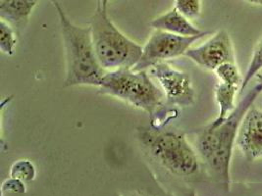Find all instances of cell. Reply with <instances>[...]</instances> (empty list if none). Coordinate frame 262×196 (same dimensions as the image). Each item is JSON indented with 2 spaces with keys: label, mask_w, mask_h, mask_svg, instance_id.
Returning <instances> with one entry per match:
<instances>
[{
  "label": "cell",
  "mask_w": 262,
  "mask_h": 196,
  "mask_svg": "<svg viewBox=\"0 0 262 196\" xmlns=\"http://www.w3.org/2000/svg\"><path fill=\"white\" fill-rule=\"evenodd\" d=\"M261 92L262 85L258 83L249 90L223 122L218 126L209 124L198 135L196 146L200 156L226 191L230 190L231 160L239 125Z\"/></svg>",
  "instance_id": "cell-1"
},
{
  "label": "cell",
  "mask_w": 262,
  "mask_h": 196,
  "mask_svg": "<svg viewBox=\"0 0 262 196\" xmlns=\"http://www.w3.org/2000/svg\"><path fill=\"white\" fill-rule=\"evenodd\" d=\"M59 16L64 41L66 75L65 86H100L106 74L97 59L93 42L91 27H80L72 23L58 0H51Z\"/></svg>",
  "instance_id": "cell-2"
},
{
  "label": "cell",
  "mask_w": 262,
  "mask_h": 196,
  "mask_svg": "<svg viewBox=\"0 0 262 196\" xmlns=\"http://www.w3.org/2000/svg\"><path fill=\"white\" fill-rule=\"evenodd\" d=\"M138 139L143 150L174 176L187 178L200 170L198 154L184 134L142 127L138 130Z\"/></svg>",
  "instance_id": "cell-3"
},
{
  "label": "cell",
  "mask_w": 262,
  "mask_h": 196,
  "mask_svg": "<svg viewBox=\"0 0 262 196\" xmlns=\"http://www.w3.org/2000/svg\"><path fill=\"white\" fill-rule=\"evenodd\" d=\"M90 27L97 59L104 70L128 69L137 65L143 54V46L120 32L99 0Z\"/></svg>",
  "instance_id": "cell-4"
},
{
  "label": "cell",
  "mask_w": 262,
  "mask_h": 196,
  "mask_svg": "<svg viewBox=\"0 0 262 196\" xmlns=\"http://www.w3.org/2000/svg\"><path fill=\"white\" fill-rule=\"evenodd\" d=\"M103 95L118 98L133 107L147 113L154 120L163 106L164 94L155 86L147 72L132 68L107 71L98 86Z\"/></svg>",
  "instance_id": "cell-5"
},
{
  "label": "cell",
  "mask_w": 262,
  "mask_h": 196,
  "mask_svg": "<svg viewBox=\"0 0 262 196\" xmlns=\"http://www.w3.org/2000/svg\"><path fill=\"white\" fill-rule=\"evenodd\" d=\"M207 34L208 33L205 32L199 36L185 37L165 31L155 30L143 46V54L140 60L132 69L136 71H146L157 63L185 55L187 50L191 48L195 41Z\"/></svg>",
  "instance_id": "cell-6"
},
{
  "label": "cell",
  "mask_w": 262,
  "mask_h": 196,
  "mask_svg": "<svg viewBox=\"0 0 262 196\" xmlns=\"http://www.w3.org/2000/svg\"><path fill=\"white\" fill-rule=\"evenodd\" d=\"M150 74L159 82L167 103L177 107H188L195 102V91L190 74L160 62L150 68Z\"/></svg>",
  "instance_id": "cell-7"
},
{
  "label": "cell",
  "mask_w": 262,
  "mask_h": 196,
  "mask_svg": "<svg viewBox=\"0 0 262 196\" xmlns=\"http://www.w3.org/2000/svg\"><path fill=\"white\" fill-rule=\"evenodd\" d=\"M185 56L203 69L213 72L225 62H236L233 42L226 30H219L202 45L188 49Z\"/></svg>",
  "instance_id": "cell-8"
},
{
  "label": "cell",
  "mask_w": 262,
  "mask_h": 196,
  "mask_svg": "<svg viewBox=\"0 0 262 196\" xmlns=\"http://www.w3.org/2000/svg\"><path fill=\"white\" fill-rule=\"evenodd\" d=\"M236 145L245 159L253 162L262 158V110L251 106L244 116Z\"/></svg>",
  "instance_id": "cell-9"
},
{
  "label": "cell",
  "mask_w": 262,
  "mask_h": 196,
  "mask_svg": "<svg viewBox=\"0 0 262 196\" xmlns=\"http://www.w3.org/2000/svg\"><path fill=\"white\" fill-rule=\"evenodd\" d=\"M150 26L155 30L165 31L171 34L185 37L199 36L205 33L191 24L190 19L181 14L175 7L154 19L150 22Z\"/></svg>",
  "instance_id": "cell-10"
},
{
  "label": "cell",
  "mask_w": 262,
  "mask_h": 196,
  "mask_svg": "<svg viewBox=\"0 0 262 196\" xmlns=\"http://www.w3.org/2000/svg\"><path fill=\"white\" fill-rule=\"evenodd\" d=\"M38 0H0V19L14 29L24 28Z\"/></svg>",
  "instance_id": "cell-11"
},
{
  "label": "cell",
  "mask_w": 262,
  "mask_h": 196,
  "mask_svg": "<svg viewBox=\"0 0 262 196\" xmlns=\"http://www.w3.org/2000/svg\"><path fill=\"white\" fill-rule=\"evenodd\" d=\"M239 92V86L228 85L220 82L215 87V98L219 107L218 116L211 126H218L223 122L227 117L236 109V96Z\"/></svg>",
  "instance_id": "cell-12"
},
{
  "label": "cell",
  "mask_w": 262,
  "mask_h": 196,
  "mask_svg": "<svg viewBox=\"0 0 262 196\" xmlns=\"http://www.w3.org/2000/svg\"><path fill=\"white\" fill-rule=\"evenodd\" d=\"M262 70V37L257 41L256 45L254 46L252 55L250 58V64L247 70V73L244 76V81L239 88L238 94H242L246 87L250 84V81L260 73Z\"/></svg>",
  "instance_id": "cell-13"
},
{
  "label": "cell",
  "mask_w": 262,
  "mask_h": 196,
  "mask_svg": "<svg viewBox=\"0 0 262 196\" xmlns=\"http://www.w3.org/2000/svg\"><path fill=\"white\" fill-rule=\"evenodd\" d=\"M214 72L220 82L232 86H239L241 88L244 77L239 73L236 62H225L217 67Z\"/></svg>",
  "instance_id": "cell-14"
},
{
  "label": "cell",
  "mask_w": 262,
  "mask_h": 196,
  "mask_svg": "<svg viewBox=\"0 0 262 196\" xmlns=\"http://www.w3.org/2000/svg\"><path fill=\"white\" fill-rule=\"evenodd\" d=\"M17 44L16 32L12 26L7 22L0 21V50L2 53L12 56Z\"/></svg>",
  "instance_id": "cell-15"
},
{
  "label": "cell",
  "mask_w": 262,
  "mask_h": 196,
  "mask_svg": "<svg viewBox=\"0 0 262 196\" xmlns=\"http://www.w3.org/2000/svg\"><path fill=\"white\" fill-rule=\"evenodd\" d=\"M10 177L21 180L26 184L31 183L36 179V167L31 160H18L10 168Z\"/></svg>",
  "instance_id": "cell-16"
},
{
  "label": "cell",
  "mask_w": 262,
  "mask_h": 196,
  "mask_svg": "<svg viewBox=\"0 0 262 196\" xmlns=\"http://www.w3.org/2000/svg\"><path fill=\"white\" fill-rule=\"evenodd\" d=\"M175 8L185 17L192 20L201 14L202 0H175Z\"/></svg>",
  "instance_id": "cell-17"
},
{
  "label": "cell",
  "mask_w": 262,
  "mask_h": 196,
  "mask_svg": "<svg viewBox=\"0 0 262 196\" xmlns=\"http://www.w3.org/2000/svg\"><path fill=\"white\" fill-rule=\"evenodd\" d=\"M26 183L16 178L10 177L6 179L1 184V195H22L27 191Z\"/></svg>",
  "instance_id": "cell-18"
},
{
  "label": "cell",
  "mask_w": 262,
  "mask_h": 196,
  "mask_svg": "<svg viewBox=\"0 0 262 196\" xmlns=\"http://www.w3.org/2000/svg\"><path fill=\"white\" fill-rule=\"evenodd\" d=\"M109 1H110V0H99L100 4H101V6H102V8H103L104 10H107L108 3H109Z\"/></svg>",
  "instance_id": "cell-19"
},
{
  "label": "cell",
  "mask_w": 262,
  "mask_h": 196,
  "mask_svg": "<svg viewBox=\"0 0 262 196\" xmlns=\"http://www.w3.org/2000/svg\"><path fill=\"white\" fill-rule=\"evenodd\" d=\"M251 4H255V5H260L262 6V0H247Z\"/></svg>",
  "instance_id": "cell-20"
},
{
  "label": "cell",
  "mask_w": 262,
  "mask_h": 196,
  "mask_svg": "<svg viewBox=\"0 0 262 196\" xmlns=\"http://www.w3.org/2000/svg\"><path fill=\"white\" fill-rule=\"evenodd\" d=\"M256 77H257V79H258V81H259V83H260V84H261L262 85V74H258V75H257V76H256Z\"/></svg>",
  "instance_id": "cell-21"
}]
</instances>
